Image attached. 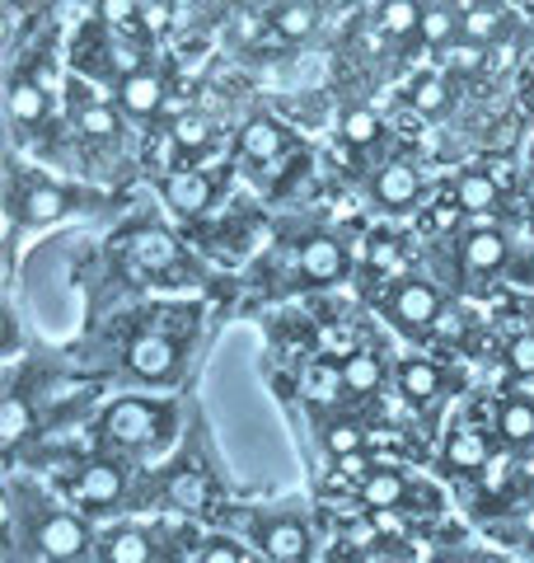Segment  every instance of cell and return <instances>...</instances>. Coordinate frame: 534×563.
<instances>
[{
	"mask_svg": "<svg viewBox=\"0 0 534 563\" xmlns=\"http://www.w3.org/2000/svg\"><path fill=\"white\" fill-rule=\"evenodd\" d=\"M300 395H305L314 409H324V404H337L347 395V376H343V362L333 357H314L305 372H300Z\"/></svg>",
	"mask_w": 534,
	"mask_h": 563,
	"instance_id": "2e32d148",
	"label": "cell"
},
{
	"mask_svg": "<svg viewBox=\"0 0 534 563\" xmlns=\"http://www.w3.org/2000/svg\"><path fill=\"white\" fill-rule=\"evenodd\" d=\"M211 122L207 118H178L174 122V146L178 151H202V146H211Z\"/></svg>",
	"mask_w": 534,
	"mask_h": 563,
	"instance_id": "e575fe53",
	"label": "cell"
},
{
	"mask_svg": "<svg viewBox=\"0 0 534 563\" xmlns=\"http://www.w3.org/2000/svg\"><path fill=\"white\" fill-rule=\"evenodd\" d=\"M174 432V404L146 399V395H122L99 409V437L122 451H151L169 442Z\"/></svg>",
	"mask_w": 534,
	"mask_h": 563,
	"instance_id": "6da1fadb",
	"label": "cell"
},
{
	"mask_svg": "<svg viewBox=\"0 0 534 563\" xmlns=\"http://www.w3.org/2000/svg\"><path fill=\"white\" fill-rule=\"evenodd\" d=\"M165 498L174 512H183V517H198L211 507V484H207V474L202 470H178L174 479L165 484Z\"/></svg>",
	"mask_w": 534,
	"mask_h": 563,
	"instance_id": "603a6c76",
	"label": "cell"
},
{
	"mask_svg": "<svg viewBox=\"0 0 534 563\" xmlns=\"http://www.w3.org/2000/svg\"><path fill=\"white\" fill-rule=\"evenodd\" d=\"M441 465L445 474H459V479H474L492 465V446H488V432L474 428V422H459V428L445 432L441 442Z\"/></svg>",
	"mask_w": 534,
	"mask_h": 563,
	"instance_id": "52a82bcc",
	"label": "cell"
},
{
	"mask_svg": "<svg viewBox=\"0 0 534 563\" xmlns=\"http://www.w3.org/2000/svg\"><path fill=\"white\" fill-rule=\"evenodd\" d=\"M29 544H33V554L70 563V559L89 554L94 531H89V521L80 512H66V507H43V512H33V521H29Z\"/></svg>",
	"mask_w": 534,
	"mask_h": 563,
	"instance_id": "3957f363",
	"label": "cell"
},
{
	"mask_svg": "<svg viewBox=\"0 0 534 563\" xmlns=\"http://www.w3.org/2000/svg\"><path fill=\"white\" fill-rule=\"evenodd\" d=\"M127 254H132V263L141 273H151V277H159V273H174L178 268V244L165 235V231H136L132 240H127Z\"/></svg>",
	"mask_w": 534,
	"mask_h": 563,
	"instance_id": "e0dca14e",
	"label": "cell"
},
{
	"mask_svg": "<svg viewBox=\"0 0 534 563\" xmlns=\"http://www.w3.org/2000/svg\"><path fill=\"white\" fill-rule=\"evenodd\" d=\"M422 38L426 43H432V47H445V43H450V33H455V20H450V14H445V10H422Z\"/></svg>",
	"mask_w": 534,
	"mask_h": 563,
	"instance_id": "74e56055",
	"label": "cell"
},
{
	"mask_svg": "<svg viewBox=\"0 0 534 563\" xmlns=\"http://www.w3.org/2000/svg\"><path fill=\"white\" fill-rule=\"evenodd\" d=\"M380 118H376V109H352L347 118H343V141L347 146H376L380 141Z\"/></svg>",
	"mask_w": 534,
	"mask_h": 563,
	"instance_id": "4dcf8cb0",
	"label": "cell"
},
{
	"mask_svg": "<svg viewBox=\"0 0 534 563\" xmlns=\"http://www.w3.org/2000/svg\"><path fill=\"white\" fill-rule=\"evenodd\" d=\"M47 90L38 80H29V76H20V80H10V118L20 122V128H43L47 122Z\"/></svg>",
	"mask_w": 534,
	"mask_h": 563,
	"instance_id": "cb8c5ba5",
	"label": "cell"
},
{
	"mask_svg": "<svg viewBox=\"0 0 534 563\" xmlns=\"http://www.w3.org/2000/svg\"><path fill=\"white\" fill-rule=\"evenodd\" d=\"M502 198V184L492 179V169H465L455 179V207L469 211V217H488Z\"/></svg>",
	"mask_w": 534,
	"mask_h": 563,
	"instance_id": "7402d4cb",
	"label": "cell"
},
{
	"mask_svg": "<svg viewBox=\"0 0 534 563\" xmlns=\"http://www.w3.org/2000/svg\"><path fill=\"white\" fill-rule=\"evenodd\" d=\"M99 559L103 563H151L155 559V540L136 526H113L99 536Z\"/></svg>",
	"mask_w": 534,
	"mask_h": 563,
	"instance_id": "d6986e66",
	"label": "cell"
},
{
	"mask_svg": "<svg viewBox=\"0 0 534 563\" xmlns=\"http://www.w3.org/2000/svg\"><path fill=\"white\" fill-rule=\"evenodd\" d=\"M459 33H465L469 43H492L497 33H502V10L492 5H474L465 20H459Z\"/></svg>",
	"mask_w": 534,
	"mask_h": 563,
	"instance_id": "f546056e",
	"label": "cell"
},
{
	"mask_svg": "<svg viewBox=\"0 0 534 563\" xmlns=\"http://www.w3.org/2000/svg\"><path fill=\"white\" fill-rule=\"evenodd\" d=\"M296 268H300L305 282H337L347 273V250L337 240H329V235H314V240L300 244Z\"/></svg>",
	"mask_w": 534,
	"mask_h": 563,
	"instance_id": "9a60e30c",
	"label": "cell"
},
{
	"mask_svg": "<svg viewBox=\"0 0 534 563\" xmlns=\"http://www.w3.org/2000/svg\"><path fill=\"white\" fill-rule=\"evenodd\" d=\"M89 14V0H57L52 5V20H62V24H80Z\"/></svg>",
	"mask_w": 534,
	"mask_h": 563,
	"instance_id": "60d3db41",
	"label": "cell"
},
{
	"mask_svg": "<svg viewBox=\"0 0 534 563\" xmlns=\"http://www.w3.org/2000/svg\"><path fill=\"white\" fill-rule=\"evenodd\" d=\"M343 376H347V395H352V399L376 395L380 380H385V362H380L370 347H356L352 357H343Z\"/></svg>",
	"mask_w": 534,
	"mask_h": 563,
	"instance_id": "d4e9b609",
	"label": "cell"
},
{
	"mask_svg": "<svg viewBox=\"0 0 534 563\" xmlns=\"http://www.w3.org/2000/svg\"><path fill=\"white\" fill-rule=\"evenodd\" d=\"M240 151H244V161H254V165H277L281 151H287V128L267 113H254L240 132Z\"/></svg>",
	"mask_w": 534,
	"mask_h": 563,
	"instance_id": "5bb4252c",
	"label": "cell"
},
{
	"mask_svg": "<svg viewBox=\"0 0 534 563\" xmlns=\"http://www.w3.org/2000/svg\"><path fill=\"white\" fill-rule=\"evenodd\" d=\"M380 29L394 33V38L422 29V5H418V0H385V5H380Z\"/></svg>",
	"mask_w": 534,
	"mask_h": 563,
	"instance_id": "83f0119b",
	"label": "cell"
},
{
	"mask_svg": "<svg viewBox=\"0 0 534 563\" xmlns=\"http://www.w3.org/2000/svg\"><path fill=\"white\" fill-rule=\"evenodd\" d=\"M141 24H146L151 38H159V33L169 29V5H165V0H155V5H146V14H141Z\"/></svg>",
	"mask_w": 534,
	"mask_h": 563,
	"instance_id": "ab89813d",
	"label": "cell"
},
{
	"mask_svg": "<svg viewBox=\"0 0 534 563\" xmlns=\"http://www.w3.org/2000/svg\"><path fill=\"white\" fill-rule=\"evenodd\" d=\"M76 132L89 136V141H113L122 132L118 113L109 109V103H80L76 109Z\"/></svg>",
	"mask_w": 534,
	"mask_h": 563,
	"instance_id": "4316f807",
	"label": "cell"
},
{
	"mask_svg": "<svg viewBox=\"0 0 534 563\" xmlns=\"http://www.w3.org/2000/svg\"><path fill=\"white\" fill-rule=\"evenodd\" d=\"M459 254H465V268L474 277H497L507 268V258H511V244L502 235V225H469V235L465 244H459Z\"/></svg>",
	"mask_w": 534,
	"mask_h": 563,
	"instance_id": "30bf717a",
	"label": "cell"
},
{
	"mask_svg": "<svg viewBox=\"0 0 534 563\" xmlns=\"http://www.w3.org/2000/svg\"><path fill=\"white\" fill-rule=\"evenodd\" d=\"M254 540H258V550L272 559V563H305L310 559V544H314L310 526L300 521V517H267V521H258Z\"/></svg>",
	"mask_w": 534,
	"mask_h": 563,
	"instance_id": "9c48e42d",
	"label": "cell"
},
{
	"mask_svg": "<svg viewBox=\"0 0 534 563\" xmlns=\"http://www.w3.org/2000/svg\"><path fill=\"white\" fill-rule=\"evenodd\" d=\"M418 192H422V179H418V169H413V165L394 161V165H385V169L376 174V202L389 207V211L413 207V202H418Z\"/></svg>",
	"mask_w": 534,
	"mask_h": 563,
	"instance_id": "44dd1931",
	"label": "cell"
},
{
	"mask_svg": "<svg viewBox=\"0 0 534 563\" xmlns=\"http://www.w3.org/2000/svg\"><path fill=\"white\" fill-rule=\"evenodd\" d=\"M198 563H248V559H244V550L235 540H207Z\"/></svg>",
	"mask_w": 534,
	"mask_h": 563,
	"instance_id": "f35d334b",
	"label": "cell"
},
{
	"mask_svg": "<svg viewBox=\"0 0 534 563\" xmlns=\"http://www.w3.org/2000/svg\"><path fill=\"white\" fill-rule=\"evenodd\" d=\"M366 263L376 273H399V263H403V244L394 235H370L366 240Z\"/></svg>",
	"mask_w": 534,
	"mask_h": 563,
	"instance_id": "836d02e7",
	"label": "cell"
},
{
	"mask_svg": "<svg viewBox=\"0 0 534 563\" xmlns=\"http://www.w3.org/2000/svg\"><path fill=\"white\" fill-rule=\"evenodd\" d=\"M497 437L511 451H530L534 446V399L525 395L502 399V409H497Z\"/></svg>",
	"mask_w": 534,
	"mask_h": 563,
	"instance_id": "ac0fdd59",
	"label": "cell"
},
{
	"mask_svg": "<svg viewBox=\"0 0 534 563\" xmlns=\"http://www.w3.org/2000/svg\"><path fill=\"white\" fill-rule=\"evenodd\" d=\"M337 465H343V474H347V479H352V484H361V479H366V474H370V470H376V465H370V461H366V451H361V455H343V461H337Z\"/></svg>",
	"mask_w": 534,
	"mask_h": 563,
	"instance_id": "b9f144b4",
	"label": "cell"
},
{
	"mask_svg": "<svg viewBox=\"0 0 534 563\" xmlns=\"http://www.w3.org/2000/svg\"><path fill=\"white\" fill-rule=\"evenodd\" d=\"M141 14H146V10H141L136 0H99V20L109 24L113 33H136V29H146V24H141Z\"/></svg>",
	"mask_w": 534,
	"mask_h": 563,
	"instance_id": "d6a6232c",
	"label": "cell"
},
{
	"mask_svg": "<svg viewBox=\"0 0 534 563\" xmlns=\"http://www.w3.org/2000/svg\"><path fill=\"white\" fill-rule=\"evenodd\" d=\"M159 198H165V207L174 211V217H202V211L211 207V198H216V179L202 169H188V165H178L169 169L165 179H159Z\"/></svg>",
	"mask_w": 534,
	"mask_h": 563,
	"instance_id": "8992f818",
	"label": "cell"
},
{
	"mask_svg": "<svg viewBox=\"0 0 534 563\" xmlns=\"http://www.w3.org/2000/svg\"><path fill=\"white\" fill-rule=\"evenodd\" d=\"M385 314H389V320H394L403 333L422 339V333H432V329L441 324V291L432 287V282H422V277H403L399 287L389 291Z\"/></svg>",
	"mask_w": 534,
	"mask_h": 563,
	"instance_id": "277c9868",
	"label": "cell"
},
{
	"mask_svg": "<svg viewBox=\"0 0 534 563\" xmlns=\"http://www.w3.org/2000/svg\"><path fill=\"white\" fill-rule=\"evenodd\" d=\"M441 52H445L441 62L450 66V70H465V76H469V70H483V66H488L483 43H469V38H465V43H445Z\"/></svg>",
	"mask_w": 534,
	"mask_h": 563,
	"instance_id": "d590c367",
	"label": "cell"
},
{
	"mask_svg": "<svg viewBox=\"0 0 534 563\" xmlns=\"http://www.w3.org/2000/svg\"><path fill=\"white\" fill-rule=\"evenodd\" d=\"M33 432H38V404H29L20 390H10L5 404H0V442L14 455Z\"/></svg>",
	"mask_w": 534,
	"mask_h": 563,
	"instance_id": "ffe728a7",
	"label": "cell"
},
{
	"mask_svg": "<svg viewBox=\"0 0 534 563\" xmlns=\"http://www.w3.org/2000/svg\"><path fill=\"white\" fill-rule=\"evenodd\" d=\"M122 493H127V470H122L118 461H85L80 474L70 479V498H76L80 507H118Z\"/></svg>",
	"mask_w": 534,
	"mask_h": 563,
	"instance_id": "ba28073f",
	"label": "cell"
},
{
	"mask_svg": "<svg viewBox=\"0 0 534 563\" xmlns=\"http://www.w3.org/2000/svg\"><path fill=\"white\" fill-rule=\"evenodd\" d=\"M165 95H169V85L151 66H141L132 76L118 80V103H122V113H132V118H155L165 109Z\"/></svg>",
	"mask_w": 534,
	"mask_h": 563,
	"instance_id": "8fae6325",
	"label": "cell"
},
{
	"mask_svg": "<svg viewBox=\"0 0 534 563\" xmlns=\"http://www.w3.org/2000/svg\"><path fill=\"white\" fill-rule=\"evenodd\" d=\"M394 385H399V395L413 404V409H426V404L441 399L445 376H441L436 362H426V357H403V362L394 366Z\"/></svg>",
	"mask_w": 534,
	"mask_h": 563,
	"instance_id": "4fadbf2b",
	"label": "cell"
},
{
	"mask_svg": "<svg viewBox=\"0 0 534 563\" xmlns=\"http://www.w3.org/2000/svg\"><path fill=\"white\" fill-rule=\"evenodd\" d=\"M70 211H80V192H70L62 184H47V179H14V188H10V235L20 231V225H33V231L57 225V221L70 217Z\"/></svg>",
	"mask_w": 534,
	"mask_h": 563,
	"instance_id": "7a4b0ae2",
	"label": "cell"
},
{
	"mask_svg": "<svg viewBox=\"0 0 534 563\" xmlns=\"http://www.w3.org/2000/svg\"><path fill=\"white\" fill-rule=\"evenodd\" d=\"M127 372L151 380V385H169L178 376V343L159 329L136 333V339L127 343Z\"/></svg>",
	"mask_w": 534,
	"mask_h": 563,
	"instance_id": "5b68a950",
	"label": "cell"
},
{
	"mask_svg": "<svg viewBox=\"0 0 534 563\" xmlns=\"http://www.w3.org/2000/svg\"><path fill=\"white\" fill-rule=\"evenodd\" d=\"M366 446H370V437H366L361 422H352V418H333L329 428H324V451H329V455H337V461H343V455H361Z\"/></svg>",
	"mask_w": 534,
	"mask_h": 563,
	"instance_id": "484cf974",
	"label": "cell"
},
{
	"mask_svg": "<svg viewBox=\"0 0 534 563\" xmlns=\"http://www.w3.org/2000/svg\"><path fill=\"white\" fill-rule=\"evenodd\" d=\"M507 362H511L515 376H534V329L515 333L511 347H507Z\"/></svg>",
	"mask_w": 534,
	"mask_h": 563,
	"instance_id": "8d00e7d4",
	"label": "cell"
},
{
	"mask_svg": "<svg viewBox=\"0 0 534 563\" xmlns=\"http://www.w3.org/2000/svg\"><path fill=\"white\" fill-rule=\"evenodd\" d=\"M356 498H361V507H370V512H403V503L413 498V484H408L399 470L376 465L356 484Z\"/></svg>",
	"mask_w": 534,
	"mask_h": 563,
	"instance_id": "7c38bea8",
	"label": "cell"
},
{
	"mask_svg": "<svg viewBox=\"0 0 534 563\" xmlns=\"http://www.w3.org/2000/svg\"><path fill=\"white\" fill-rule=\"evenodd\" d=\"M272 29H277L287 43L310 38V33H314V10H310V5H296V0H291V5H281V10L272 14Z\"/></svg>",
	"mask_w": 534,
	"mask_h": 563,
	"instance_id": "f1b7e54d",
	"label": "cell"
},
{
	"mask_svg": "<svg viewBox=\"0 0 534 563\" xmlns=\"http://www.w3.org/2000/svg\"><path fill=\"white\" fill-rule=\"evenodd\" d=\"M408 99H413L418 113H441L445 103H450V85H445L441 76H418L413 90H408Z\"/></svg>",
	"mask_w": 534,
	"mask_h": 563,
	"instance_id": "1f68e13d",
	"label": "cell"
}]
</instances>
